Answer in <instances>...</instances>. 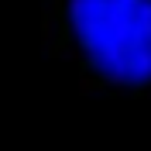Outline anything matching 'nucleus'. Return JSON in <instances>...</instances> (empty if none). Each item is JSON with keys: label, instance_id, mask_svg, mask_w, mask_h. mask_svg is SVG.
<instances>
[{"label": "nucleus", "instance_id": "1", "mask_svg": "<svg viewBox=\"0 0 151 151\" xmlns=\"http://www.w3.org/2000/svg\"><path fill=\"white\" fill-rule=\"evenodd\" d=\"M69 17L103 76L151 79V0H69Z\"/></svg>", "mask_w": 151, "mask_h": 151}]
</instances>
